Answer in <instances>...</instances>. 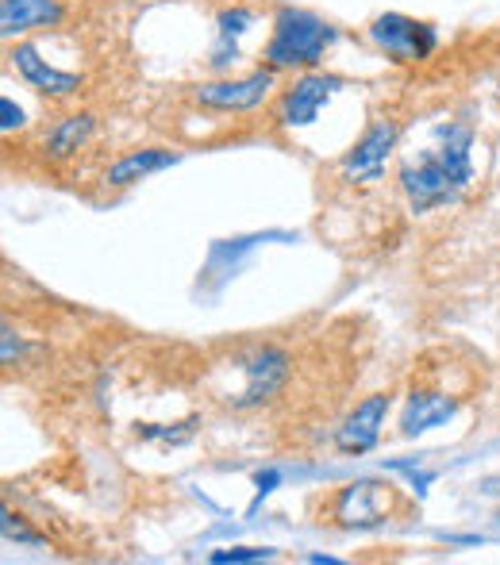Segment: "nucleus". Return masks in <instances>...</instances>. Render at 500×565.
<instances>
[{"instance_id": "nucleus-1", "label": "nucleus", "mask_w": 500, "mask_h": 565, "mask_svg": "<svg viewBox=\"0 0 500 565\" xmlns=\"http://www.w3.org/2000/svg\"><path fill=\"white\" fill-rule=\"evenodd\" d=\"M474 131L466 124L439 127V147L424 150L416 162L401 166V189L412 212H435L455 204L474 181Z\"/></svg>"}, {"instance_id": "nucleus-2", "label": "nucleus", "mask_w": 500, "mask_h": 565, "mask_svg": "<svg viewBox=\"0 0 500 565\" xmlns=\"http://www.w3.org/2000/svg\"><path fill=\"white\" fill-rule=\"evenodd\" d=\"M339 39V31L331 28L323 15L308 12V8H277L274 15V35H269L262 62L269 70H312L323 62V54L331 51V43Z\"/></svg>"}, {"instance_id": "nucleus-3", "label": "nucleus", "mask_w": 500, "mask_h": 565, "mask_svg": "<svg viewBox=\"0 0 500 565\" xmlns=\"http://www.w3.org/2000/svg\"><path fill=\"white\" fill-rule=\"evenodd\" d=\"M240 377L243 385L235 388L232 396H224L227 404H232L235 412H251V408H262V404H269L277 393H281L285 385H289V373H292V358L285 347H274V342H266V347H254L247 354L240 358Z\"/></svg>"}, {"instance_id": "nucleus-4", "label": "nucleus", "mask_w": 500, "mask_h": 565, "mask_svg": "<svg viewBox=\"0 0 500 565\" xmlns=\"http://www.w3.org/2000/svg\"><path fill=\"white\" fill-rule=\"evenodd\" d=\"M393 508H396V484L362 477V481L343 484V489L331 497L328 512L336 527L366 531V527H381V523L393 515Z\"/></svg>"}, {"instance_id": "nucleus-5", "label": "nucleus", "mask_w": 500, "mask_h": 565, "mask_svg": "<svg viewBox=\"0 0 500 565\" xmlns=\"http://www.w3.org/2000/svg\"><path fill=\"white\" fill-rule=\"evenodd\" d=\"M370 39H374L377 51H385L393 62H427L439 46V31L424 20H412L404 12H385L370 23Z\"/></svg>"}, {"instance_id": "nucleus-6", "label": "nucleus", "mask_w": 500, "mask_h": 565, "mask_svg": "<svg viewBox=\"0 0 500 565\" xmlns=\"http://www.w3.org/2000/svg\"><path fill=\"white\" fill-rule=\"evenodd\" d=\"M396 139H401V124H396V119H374V124L362 131V139L343 154L339 173H343L351 185H374V181H381V173H385L389 158H393Z\"/></svg>"}, {"instance_id": "nucleus-7", "label": "nucleus", "mask_w": 500, "mask_h": 565, "mask_svg": "<svg viewBox=\"0 0 500 565\" xmlns=\"http://www.w3.org/2000/svg\"><path fill=\"white\" fill-rule=\"evenodd\" d=\"M269 89H274V70L262 66L247 77H224V82H204L193 89V100L212 113H254L266 105Z\"/></svg>"}, {"instance_id": "nucleus-8", "label": "nucleus", "mask_w": 500, "mask_h": 565, "mask_svg": "<svg viewBox=\"0 0 500 565\" xmlns=\"http://www.w3.org/2000/svg\"><path fill=\"white\" fill-rule=\"evenodd\" d=\"M343 77L336 74H300L297 82L289 85V89L277 97V108H274V119L281 127H308L316 124V116L323 113V105H328L331 97H336L339 89H343Z\"/></svg>"}, {"instance_id": "nucleus-9", "label": "nucleus", "mask_w": 500, "mask_h": 565, "mask_svg": "<svg viewBox=\"0 0 500 565\" xmlns=\"http://www.w3.org/2000/svg\"><path fill=\"white\" fill-rule=\"evenodd\" d=\"M389 408H393V393H370L366 401H359L336 427V447L343 454H370L381 443Z\"/></svg>"}, {"instance_id": "nucleus-10", "label": "nucleus", "mask_w": 500, "mask_h": 565, "mask_svg": "<svg viewBox=\"0 0 500 565\" xmlns=\"http://www.w3.org/2000/svg\"><path fill=\"white\" fill-rule=\"evenodd\" d=\"M8 58H12L15 74H20L23 82H28L35 93H43V97L66 100V97H74V93H82V74H74V70L51 66V62H46L43 54H39V46L15 43L12 51H8Z\"/></svg>"}, {"instance_id": "nucleus-11", "label": "nucleus", "mask_w": 500, "mask_h": 565, "mask_svg": "<svg viewBox=\"0 0 500 565\" xmlns=\"http://www.w3.org/2000/svg\"><path fill=\"white\" fill-rule=\"evenodd\" d=\"M458 408H462V396L458 393H447V388H412L401 408V435L404 439H419V435L450 424L458 416Z\"/></svg>"}, {"instance_id": "nucleus-12", "label": "nucleus", "mask_w": 500, "mask_h": 565, "mask_svg": "<svg viewBox=\"0 0 500 565\" xmlns=\"http://www.w3.org/2000/svg\"><path fill=\"white\" fill-rule=\"evenodd\" d=\"M66 20L62 0H0V35L15 39L39 28H58Z\"/></svg>"}, {"instance_id": "nucleus-13", "label": "nucleus", "mask_w": 500, "mask_h": 565, "mask_svg": "<svg viewBox=\"0 0 500 565\" xmlns=\"http://www.w3.org/2000/svg\"><path fill=\"white\" fill-rule=\"evenodd\" d=\"M178 162H181L178 150H166V147L131 150V154L116 158V162L108 166L105 185L108 189H131V185H139L142 178H150V173H158V170H170V166H178Z\"/></svg>"}, {"instance_id": "nucleus-14", "label": "nucleus", "mask_w": 500, "mask_h": 565, "mask_svg": "<svg viewBox=\"0 0 500 565\" xmlns=\"http://www.w3.org/2000/svg\"><path fill=\"white\" fill-rule=\"evenodd\" d=\"M93 135H97V116L93 113L62 116L58 124L43 135V154L51 158V162H66V158H74L77 150L89 147Z\"/></svg>"}, {"instance_id": "nucleus-15", "label": "nucleus", "mask_w": 500, "mask_h": 565, "mask_svg": "<svg viewBox=\"0 0 500 565\" xmlns=\"http://www.w3.org/2000/svg\"><path fill=\"white\" fill-rule=\"evenodd\" d=\"M254 12L251 8H224L216 15V51H212V70H224L227 62L240 58V39L251 31Z\"/></svg>"}, {"instance_id": "nucleus-16", "label": "nucleus", "mask_w": 500, "mask_h": 565, "mask_svg": "<svg viewBox=\"0 0 500 565\" xmlns=\"http://www.w3.org/2000/svg\"><path fill=\"white\" fill-rule=\"evenodd\" d=\"M0 535H4V543H20V546H43V535H35V531H28L20 523V515H12V508H0Z\"/></svg>"}, {"instance_id": "nucleus-17", "label": "nucleus", "mask_w": 500, "mask_h": 565, "mask_svg": "<svg viewBox=\"0 0 500 565\" xmlns=\"http://www.w3.org/2000/svg\"><path fill=\"white\" fill-rule=\"evenodd\" d=\"M274 551L269 546H227V551H212L209 562L227 565V562H269Z\"/></svg>"}, {"instance_id": "nucleus-18", "label": "nucleus", "mask_w": 500, "mask_h": 565, "mask_svg": "<svg viewBox=\"0 0 500 565\" xmlns=\"http://www.w3.org/2000/svg\"><path fill=\"white\" fill-rule=\"evenodd\" d=\"M20 354H23V339L12 331V323H4V328H0V362L15 365L20 362Z\"/></svg>"}, {"instance_id": "nucleus-19", "label": "nucleus", "mask_w": 500, "mask_h": 565, "mask_svg": "<svg viewBox=\"0 0 500 565\" xmlns=\"http://www.w3.org/2000/svg\"><path fill=\"white\" fill-rule=\"evenodd\" d=\"M277 484H281V469H277V466L258 469V473H254V489H258V497H254V508H258L262 500H266L269 492L277 489Z\"/></svg>"}, {"instance_id": "nucleus-20", "label": "nucleus", "mask_w": 500, "mask_h": 565, "mask_svg": "<svg viewBox=\"0 0 500 565\" xmlns=\"http://www.w3.org/2000/svg\"><path fill=\"white\" fill-rule=\"evenodd\" d=\"M23 124H28V119H23V108L15 105L12 97H0V127H4V135L20 131Z\"/></svg>"}, {"instance_id": "nucleus-21", "label": "nucleus", "mask_w": 500, "mask_h": 565, "mask_svg": "<svg viewBox=\"0 0 500 565\" xmlns=\"http://www.w3.org/2000/svg\"><path fill=\"white\" fill-rule=\"evenodd\" d=\"M305 562H312V565H339V558H331V554H305Z\"/></svg>"}, {"instance_id": "nucleus-22", "label": "nucleus", "mask_w": 500, "mask_h": 565, "mask_svg": "<svg viewBox=\"0 0 500 565\" xmlns=\"http://www.w3.org/2000/svg\"><path fill=\"white\" fill-rule=\"evenodd\" d=\"M497 523H500V512H497Z\"/></svg>"}]
</instances>
